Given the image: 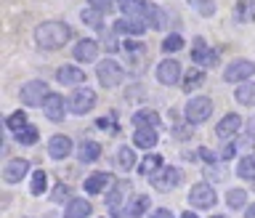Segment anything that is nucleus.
Returning a JSON list of instances; mask_svg holds the SVG:
<instances>
[{
    "label": "nucleus",
    "mask_w": 255,
    "mask_h": 218,
    "mask_svg": "<svg viewBox=\"0 0 255 218\" xmlns=\"http://www.w3.org/2000/svg\"><path fill=\"white\" fill-rule=\"evenodd\" d=\"M69 37H72V29H69V24H64V21H43L35 29L37 45L45 48V51H59V48H64V43H67Z\"/></svg>",
    "instance_id": "1"
},
{
    "label": "nucleus",
    "mask_w": 255,
    "mask_h": 218,
    "mask_svg": "<svg viewBox=\"0 0 255 218\" xmlns=\"http://www.w3.org/2000/svg\"><path fill=\"white\" fill-rule=\"evenodd\" d=\"M125 16H135V19H143V21H151V27L154 29H165L167 24V16L162 8H157L154 3H149V0H123L120 3Z\"/></svg>",
    "instance_id": "2"
},
{
    "label": "nucleus",
    "mask_w": 255,
    "mask_h": 218,
    "mask_svg": "<svg viewBox=\"0 0 255 218\" xmlns=\"http://www.w3.org/2000/svg\"><path fill=\"white\" fill-rule=\"evenodd\" d=\"M210 115H213V99H207V96H194V99H189L186 107H183V117H186V123H191V125L205 123Z\"/></svg>",
    "instance_id": "3"
},
{
    "label": "nucleus",
    "mask_w": 255,
    "mask_h": 218,
    "mask_svg": "<svg viewBox=\"0 0 255 218\" xmlns=\"http://www.w3.org/2000/svg\"><path fill=\"white\" fill-rule=\"evenodd\" d=\"M69 112L72 115H88V112H91L93 107H96V91L93 88H88V85H77L75 88V93L69 96Z\"/></svg>",
    "instance_id": "4"
},
{
    "label": "nucleus",
    "mask_w": 255,
    "mask_h": 218,
    "mask_svg": "<svg viewBox=\"0 0 255 218\" xmlns=\"http://www.w3.org/2000/svg\"><path fill=\"white\" fill-rule=\"evenodd\" d=\"M215 203H218V197H215L213 184L199 181V184H194V187L189 189V205L197 208V211H207V208H213Z\"/></svg>",
    "instance_id": "5"
},
{
    "label": "nucleus",
    "mask_w": 255,
    "mask_h": 218,
    "mask_svg": "<svg viewBox=\"0 0 255 218\" xmlns=\"http://www.w3.org/2000/svg\"><path fill=\"white\" fill-rule=\"evenodd\" d=\"M96 75H99V83L104 88H117L125 77V69H123V64L115 61V59H104L99 67H96Z\"/></svg>",
    "instance_id": "6"
},
{
    "label": "nucleus",
    "mask_w": 255,
    "mask_h": 218,
    "mask_svg": "<svg viewBox=\"0 0 255 218\" xmlns=\"http://www.w3.org/2000/svg\"><path fill=\"white\" fill-rule=\"evenodd\" d=\"M181 181H183V176H181L178 168H173V165H170V168L162 165L154 176H149V184H151L157 192H170V189L178 187Z\"/></svg>",
    "instance_id": "7"
},
{
    "label": "nucleus",
    "mask_w": 255,
    "mask_h": 218,
    "mask_svg": "<svg viewBox=\"0 0 255 218\" xmlns=\"http://www.w3.org/2000/svg\"><path fill=\"white\" fill-rule=\"evenodd\" d=\"M21 104L24 107H43L48 96V83L45 80H29L27 85H21Z\"/></svg>",
    "instance_id": "8"
},
{
    "label": "nucleus",
    "mask_w": 255,
    "mask_h": 218,
    "mask_svg": "<svg viewBox=\"0 0 255 218\" xmlns=\"http://www.w3.org/2000/svg\"><path fill=\"white\" fill-rule=\"evenodd\" d=\"M253 75H255V61H250V59H234L223 69V80L226 83H245Z\"/></svg>",
    "instance_id": "9"
},
{
    "label": "nucleus",
    "mask_w": 255,
    "mask_h": 218,
    "mask_svg": "<svg viewBox=\"0 0 255 218\" xmlns=\"http://www.w3.org/2000/svg\"><path fill=\"white\" fill-rule=\"evenodd\" d=\"M191 61L199 64V67H213V64L218 61V51H213V48L205 43V37H194V45H191Z\"/></svg>",
    "instance_id": "10"
},
{
    "label": "nucleus",
    "mask_w": 255,
    "mask_h": 218,
    "mask_svg": "<svg viewBox=\"0 0 255 218\" xmlns=\"http://www.w3.org/2000/svg\"><path fill=\"white\" fill-rule=\"evenodd\" d=\"M43 115H45L48 120H53V123H61V120L67 117L64 96H59V93H48L45 101H43Z\"/></svg>",
    "instance_id": "11"
},
{
    "label": "nucleus",
    "mask_w": 255,
    "mask_h": 218,
    "mask_svg": "<svg viewBox=\"0 0 255 218\" xmlns=\"http://www.w3.org/2000/svg\"><path fill=\"white\" fill-rule=\"evenodd\" d=\"M157 80L162 85H175L181 80V64L175 59H162L157 64Z\"/></svg>",
    "instance_id": "12"
},
{
    "label": "nucleus",
    "mask_w": 255,
    "mask_h": 218,
    "mask_svg": "<svg viewBox=\"0 0 255 218\" xmlns=\"http://www.w3.org/2000/svg\"><path fill=\"white\" fill-rule=\"evenodd\" d=\"M29 173V163L24 157H13V160H8L5 168H3V181L5 184H19L24 176Z\"/></svg>",
    "instance_id": "13"
},
{
    "label": "nucleus",
    "mask_w": 255,
    "mask_h": 218,
    "mask_svg": "<svg viewBox=\"0 0 255 218\" xmlns=\"http://www.w3.org/2000/svg\"><path fill=\"white\" fill-rule=\"evenodd\" d=\"M72 56L80 61V64H91L99 59V43L91 37H83L80 43H75V48H72Z\"/></svg>",
    "instance_id": "14"
},
{
    "label": "nucleus",
    "mask_w": 255,
    "mask_h": 218,
    "mask_svg": "<svg viewBox=\"0 0 255 218\" xmlns=\"http://www.w3.org/2000/svg\"><path fill=\"white\" fill-rule=\"evenodd\" d=\"M72 152H75V144H72L69 136L64 133H56L51 141H48V155H51L53 160H67Z\"/></svg>",
    "instance_id": "15"
},
{
    "label": "nucleus",
    "mask_w": 255,
    "mask_h": 218,
    "mask_svg": "<svg viewBox=\"0 0 255 218\" xmlns=\"http://www.w3.org/2000/svg\"><path fill=\"white\" fill-rule=\"evenodd\" d=\"M133 192L130 181L128 179H120V181H112V189L107 192V205L112 211H120V205H123V200Z\"/></svg>",
    "instance_id": "16"
},
{
    "label": "nucleus",
    "mask_w": 255,
    "mask_h": 218,
    "mask_svg": "<svg viewBox=\"0 0 255 218\" xmlns=\"http://www.w3.org/2000/svg\"><path fill=\"white\" fill-rule=\"evenodd\" d=\"M239 128H242V117L234 115V112H229L226 117H221V123L215 125V136L223 141H229V139H234V136L239 133Z\"/></svg>",
    "instance_id": "17"
},
{
    "label": "nucleus",
    "mask_w": 255,
    "mask_h": 218,
    "mask_svg": "<svg viewBox=\"0 0 255 218\" xmlns=\"http://www.w3.org/2000/svg\"><path fill=\"white\" fill-rule=\"evenodd\" d=\"M149 211V195H135L130 203H125L123 211H115V216H130V218H141L143 213Z\"/></svg>",
    "instance_id": "18"
},
{
    "label": "nucleus",
    "mask_w": 255,
    "mask_h": 218,
    "mask_svg": "<svg viewBox=\"0 0 255 218\" xmlns=\"http://www.w3.org/2000/svg\"><path fill=\"white\" fill-rule=\"evenodd\" d=\"M56 80L61 85H83L85 83V69L72 67V64H64V67L56 72Z\"/></svg>",
    "instance_id": "19"
},
{
    "label": "nucleus",
    "mask_w": 255,
    "mask_h": 218,
    "mask_svg": "<svg viewBox=\"0 0 255 218\" xmlns=\"http://www.w3.org/2000/svg\"><path fill=\"white\" fill-rule=\"evenodd\" d=\"M112 181H115V179H112L109 171H99V173H93V176H88V179H85V192H88V195H101V192H107V187Z\"/></svg>",
    "instance_id": "20"
},
{
    "label": "nucleus",
    "mask_w": 255,
    "mask_h": 218,
    "mask_svg": "<svg viewBox=\"0 0 255 218\" xmlns=\"http://www.w3.org/2000/svg\"><path fill=\"white\" fill-rule=\"evenodd\" d=\"M99 157H101V144H99V141L85 139V141L77 147V160H80L83 165H91V163H96Z\"/></svg>",
    "instance_id": "21"
},
{
    "label": "nucleus",
    "mask_w": 255,
    "mask_h": 218,
    "mask_svg": "<svg viewBox=\"0 0 255 218\" xmlns=\"http://www.w3.org/2000/svg\"><path fill=\"white\" fill-rule=\"evenodd\" d=\"M133 144H135L138 149H154V147H157V128H149V125L135 128Z\"/></svg>",
    "instance_id": "22"
},
{
    "label": "nucleus",
    "mask_w": 255,
    "mask_h": 218,
    "mask_svg": "<svg viewBox=\"0 0 255 218\" xmlns=\"http://www.w3.org/2000/svg\"><path fill=\"white\" fill-rule=\"evenodd\" d=\"M115 29L120 35H143L146 24H143V19H135V16H123V19H117Z\"/></svg>",
    "instance_id": "23"
},
{
    "label": "nucleus",
    "mask_w": 255,
    "mask_h": 218,
    "mask_svg": "<svg viewBox=\"0 0 255 218\" xmlns=\"http://www.w3.org/2000/svg\"><path fill=\"white\" fill-rule=\"evenodd\" d=\"M91 213H93V205L88 203V200H83V197L69 200L67 208H64V218H88Z\"/></svg>",
    "instance_id": "24"
},
{
    "label": "nucleus",
    "mask_w": 255,
    "mask_h": 218,
    "mask_svg": "<svg viewBox=\"0 0 255 218\" xmlns=\"http://www.w3.org/2000/svg\"><path fill=\"white\" fill-rule=\"evenodd\" d=\"M234 21H239V24L255 21V0H239L234 5Z\"/></svg>",
    "instance_id": "25"
},
{
    "label": "nucleus",
    "mask_w": 255,
    "mask_h": 218,
    "mask_svg": "<svg viewBox=\"0 0 255 218\" xmlns=\"http://www.w3.org/2000/svg\"><path fill=\"white\" fill-rule=\"evenodd\" d=\"M205 85V72H202V67H191L186 75H183V91L186 93H191V91H197V88H202Z\"/></svg>",
    "instance_id": "26"
},
{
    "label": "nucleus",
    "mask_w": 255,
    "mask_h": 218,
    "mask_svg": "<svg viewBox=\"0 0 255 218\" xmlns=\"http://www.w3.org/2000/svg\"><path fill=\"white\" fill-rule=\"evenodd\" d=\"M234 99L242 104V107H255V83L245 80V83L234 91Z\"/></svg>",
    "instance_id": "27"
},
{
    "label": "nucleus",
    "mask_w": 255,
    "mask_h": 218,
    "mask_svg": "<svg viewBox=\"0 0 255 218\" xmlns=\"http://www.w3.org/2000/svg\"><path fill=\"white\" fill-rule=\"evenodd\" d=\"M13 136H16V144H21V147H32V144H37L40 131H37L35 125H29V123H27V125L21 128V131H16Z\"/></svg>",
    "instance_id": "28"
},
{
    "label": "nucleus",
    "mask_w": 255,
    "mask_h": 218,
    "mask_svg": "<svg viewBox=\"0 0 255 218\" xmlns=\"http://www.w3.org/2000/svg\"><path fill=\"white\" fill-rule=\"evenodd\" d=\"M133 125L141 128V125H149V128H157L159 125V115L154 109H138L133 115Z\"/></svg>",
    "instance_id": "29"
},
{
    "label": "nucleus",
    "mask_w": 255,
    "mask_h": 218,
    "mask_svg": "<svg viewBox=\"0 0 255 218\" xmlns=\"http://www.w3.org/2000/svg\"><path fill=\"white\" fill-rule=\"evenodd\" d=\"M237 176H239V179H245V181H255V155H247V157L239 160Z\"/></svg>",
    "instance_id": "30"
},
{
    "label": "nucleus",
    "mask_w": 255,
    "mask_h": 218,
    "mask_svg": "<svg viewBox=\"0 0 255 218\" xmlns=\"http://www.w3.org/2000/svg\"><path fill=\"white\" fill-rule=\"evenodd\" d=\"M80 19H83V24H88V27H93V29H104V27H101L104 11H99V8H93V5L83 8V13H80Z\"/></svg>",
    "instance_id": "31"
},
{
    "label": "nucleus",
    "mask_w": 255,
    "mask_h": 218,
    "mask_svg": "<svg viewBox=\"0 0 255 218\" xmlns=\"http://www.w3.org/2000/svg\"><path fill=\"white\" fill-rule=\"evenodd\" d=\"M162 165H165V163H162V157H159V155H146V157L141 160V165H138V168H141V173H143V176H154Z\"/></svg>",
    "instance_id": "32"
},
{
    "label": "nucleus",
    "mask_w": 255,
    "mask_h": 218,
    "mask_svg": "<svg viewBox=\"0 0 255 218\" xmlns=\"http://www.w3.org/2000/svg\"><path fill=\"white\" fill-rule=\"evenodd\" d=\"M45 189H48V176H45V171H43V168H40V171H35V173H32V184H29V192H32V195H35V197H40V195H43Z\"/></svg>",
    "instance_id": "33"
},
{
    "label": "nucleus",
    "mask_w": 255,
    "mask_h": 218,
    "mask_svg": "<svg viewBox=\"0 0 255 218\" xmlns=\"http://www.w3.org/2000/svg\"><path fill=\"white\" fill-rule=\"evenodd\" d=\"M117 165L123 168V171H130V168L135 165V149L120 147V149H117Z\"/></svg>",
    "instance_id": "34"
},
{
    "label": "nucleus",
    "mask_w": 255,
    "mask_h": 218,
    "mask_svg": "<svg viewBox=\"0 0 255 218\" xmlns=\"http://www.w3.org/2000/svg\"><path fill=\"white\" fill-rule=\"evenodd\" d=\"M226 205L229 208H245L247 205V192L245 189H239V187H234V189H229V195H226Z\"/></svg>",
    "instance_id": "35"
},
{
    "label": "nucleus",
    "mask_w": 255,
    "mask_h": 218,
    "mask_svg": "<svg viewBox=\"0 0 255 218\" xmlns=\"http://www.w3.org/2000/svg\"><path fill=\"white\" fill-rule=\"evenodd\" d=\"M24 125H27V112H21V109H16L13 115H8V117H5V128H8L11 133L21 131Z\"/></svg>",
    "instance_id": "36"
},
{
    "label": "nucleus",
    "mask_w": 255,
    "mask_h": 218,
    "mask_svg": "<svg viewBox=\"0 0 255 218\" xmlns=\"http://www.w3.org/2000/svg\"><path fill=\"white\" fill-rule=\"evenodd\" d=\"M181 48H183V37L175 35V32L162 40V51H165V53H175V51H181Z\"/></svg>",
    "instance_id": "37"
},
{
    "label": "nucleus",
    "mask_w": 255,
    "mask_h": 218,
    "mask_svg": "<svg viewBox=\"0 0 255 218\" xmlns=\"http://www.w3.org/2000/svg\"><path fill=\"white\" fill-rule=\"evenodd\" d=\"M96 128H99V131L117 133V131H120V128H117V115L112 112V115H107V117H99V120H96Z\"/></svg>",
    "instance_id": "38"
},
{
    "label": "nucleus",
    "mask_w": 255,
    "mask_h": 218,
    "mask_svg": "<svg viewBox=\"0 0 255 218\" xmlns=\"http://www.w3.org/2000/svg\"><path fill=\"white\" fill-rule=\"evenodd\" d=\"M189 5L194 8V11H199L202 16H213L215 13V3H213V0H189Z\"/></svg>",
    "instance_id": "39"
},
{
    "label": "nucleus",
    "mask_w": 255,
    "mask_h": 218,
    "mask_svg": "<svg viewBox=\"0 0 255 218\" xmlns=\"http://www.w3.org/2000/svg\"><path fill=\"white\" fill-rule=\"evenodd\" d=\"M99 32H101V43L107 45V51H112V53H115L117 48H120V43H117V37L112 35V32H107V29H99Z\"/></svg>",
    "instance_id": "40"
},
{
    "label": "nucleus",
    "mask_w": 255,
    "mask_h": 218,
    "mask_svg": "<svg viewBox=\"0 0 255 218\" xmlns=\"http://www.w3.org/2000/svg\"><path fill=\"white\" fill-rule=\"evenodd\" d=\"M69 187H67V184H59V187H56L53 189V203H61V200H69Z\"/></svg>",
    "instance_id": "41"
},
{
    "label": "nucleus",
    "mask_w": 255,
    "mask_h": 218,
    "mask_svg": "<svg viewBox=\"0 0 255 218\" xmlns=\"http://www.w3.org/2000/svg\"><path fill=\"white\" fill-rule=\"evenodd\" d=\"M237 152H239V147H237V141H229L226 147L221 149V160H231V157L237 155Z\"/></svg>",
    "instance_id": "42"
},
{
    "label": "nucleus",
    "mask_w": 255,
    "mask_h": 218,
    "mask_svg": "<svg viewBox=\"0 0 255 218\" xmlns=\"http://www.w3.org/2000/svg\"><path fill=\"white\" fill-rule=\"evenodd\" d=\"M207 176H210V179H215V181H223V179H226V173H223L221 165H210V168H207Z\"/></svg>",
    "instance_id": "43"
},
{
    "label": "nucleus",
    "mask_w": 255,
    "mask_h": 218,
    "mask_svg": "<svg viewBox=\"0 0 255 218\" xmlns=\"http://www.w3.org/2000/svg\"><path fill=\"white\" fill-rule=\"evenodd\" d=\"M199 157H202V160H205L207 165H215V160H218V157H215V152H210V149H205V147L199 149Z\"/></svg>",
    "instance_id": "44"
},
{
    "label": "nucleus",
    "mask_w": 255,
    "mask_h": 218,
    "mask_svg": "<svg viewBox=\"0 0 255 218\" xmlns=\"http://www.w3.org/2000/svg\"><path fill=\"white\" fill-rule=\"evenodd\" d=\"M91 5L93 8H99V11H112V0H91Z\"/></svg>",
    "instance_id": "45"
},
{
    "label": "nucleus",
    "mask_w": 255,
    "mask_h": 218,
    "mask_svg": "<svg viewBox=\"0 0 255 218\" xmlns=\"http://www.w3.org/2000/svg\"><path fill=\"white\" fill-rule=\"evenodd\" d=\"M123 48H125L128 53H135V51H141V43H135V40H125Z\"/></svg>",
    "instance_id": "46"
},
{
    "label": "nucleus",
    "mask_w": 255,
    "mask_h": 218,
    "mask_svg": "<svg viewBox=\"0 0 255 218\" xmlns=\"http://www.w3.org/2000/svg\"><path fill=\"white\" fill-rule=\"evenodd\" d=\"M149 218H173V213L167 211V208H159V211H154V213H151Z\"/></svg>",
    "instance_id": "47"
},
{
    "label": "nucleus",
    "mask_w": 255,
    "mask_h": 218,
    "mask_svg": "<svg viewBox=\"0 0 255 218\" xmlns=\"http://www.w3.org/2000/svg\"><path fill=\"white\" fill-rule=\"evenodd\" d=\"M245 218H255V205H250V208H247V213H245Z\"/></svg>",
    "instance_id": "48"
},
{
    "label": "nucleus",
    "mask_w": 255,
    "mask_h": 218,
    "mask_svg": "<svg viewBox=\"0 0 255 218\" xmlns=\"http://www.w3.org/2000/svg\"><path fill=\"white\" fill-rule=\"evenodd\" d=\"M247 125H250V136H255V117L250 120V123H247Z\"/></svg>",
    "instance_id": "49"
},
{
    "label": "nucleus",
    "mask_w": 255,
    "mask_h": 218,
    "mask_svg": "<svg viewBox=\"0 0 255 218\" xmlns=\"http://www.w3.org/2000/svg\"><path fill=\"white\" fill-rule=\"evenodd\" d=\"M181 218H199V216H197V213H191V211H189V213H183Z\"/></svg>",
    "instance_id": "50"
},
{
    "label": "nucleus",
    "mask_w": 255,
    "mask_h": 218,
    "mask_svg": "<svg viewBox=\"0 0 255 218\" xmlns=\"http://www.w3.org/2000/svg\"><path fill=\"white\" fill-rule=\"evenodd\" d=\"M210 218H226V216H210Z\"/></svg>",
    "instance_id": "51"
}]
</instances>
